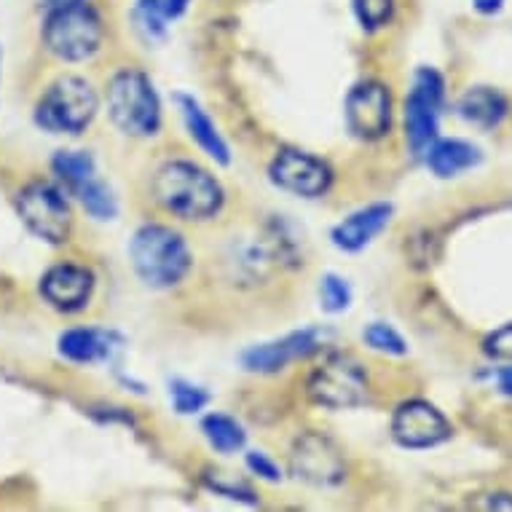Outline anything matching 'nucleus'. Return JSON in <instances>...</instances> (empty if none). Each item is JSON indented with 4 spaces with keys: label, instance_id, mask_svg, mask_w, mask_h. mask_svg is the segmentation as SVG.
Listing matches in <instances>:
<instances>
[{
    "label": "nucleus",
    "instance_id": "nucleus-22",
    "mask_svg": "<svg viewBox=\"0 0 512 512\" xmlns=\"http://www.w3.org/2000/svg\"><path fill=\"white\" fill-rule=\"evenodd\" d=\"M73 194L78 196V202L84 204V210L97 220H110L116 218L118 212V202L113 191H110L108 185L102 183L100 177H92L89 183H84L81 188H76Z\"/></svg>",
    "mask_w": 512,
    "mask_h": 512
},
{
    "label": "nucleus",
    "instance_id": "nucleus-24",
    "mask_svg": "<svg viewBox=\"0 0 512 512\" xmlns=\"http://www.w3.org/2000/svg\"><path fill=\"white\" fill-rule=\"evenodd\" d=\"M362 338H365V344H368L370 349H376V352L381 354H392V357H403V354H408L405 338L400 336L392 325H387V322H373V325H368L365 333H362Z\"/></svg>",
    "mask_w": 512,
    "mask_h": 512
},
{
    "label": "nucleus",
    "instance_id": "nucleus-20",
    "mask_svg": "<svg viewBox=\"0 0 512 512\" xmlns=\"http://www.w3.org/2000/svg\"><path fill=\"white\" fill-rule=\"evenodd\" d=\"M202 432L218 454H236V451H242L244 440H247L242 424L226 413H210L202 421Z\"/></svg>",
    "mask_w": 512,
    "mask_h": 512
},
{
    "label": "nucleus",
    "instance_id": "nucleus-12",
    "mask_svg": "<svg viewBox=\"0 0 512 512\" xmlns=\"http://www.w3.org/2000/svg\"><path fill=\"white\" fill-rule=\"evenodd\" d=\"M451 424L427 400H408L395 411L392 435L403 448H432L451 437Z\"/></svg>",
    "mask_w": 512,
    "mask_h": 512
},
{
    "label": "nucleus",
    "instance_id": "nucleus-21",
    "mask_svg": "<svg viewBox=\"0 0 512 512\" xmlns=\"http://www.w3.org/2000/svg\"><path fill=\"white\" fill-rule=\"evenodd\" d=\"M54 175L68 185L70 191H76L84 183H89L92 177H97V164L86 151H59L51 161Z\"/></svg>",
    "mask_w": 512,
    "mask_h": 512
},
{
    "label": "nucleus",
    "instance_id": "nucleus-8",
    "mask_svg": "<svg viewBox=\"0 0 512 512\" xmlns=\"http://www.w3.org/2000/svg\"><path fill=\"white\" fill-rule=\"evenodd\" d=\"M309 397L311 403L333 408V411L357 408L368 400V376L349 357L330 354L328 360L311 373Z\"/></svg>",
    "mask_w": 512,
    "mask_h": 512
},
{
    "label": "nucleus",
    "instance_id": "nucleus-6",
    "mask_svg": "<svg viewBox=\"0 0 512 512\" xmlns=\"http://www.w3.org/2000/svg\"><path fill=\"white\" fill-rule=\"evenodd\" d=\"M445 100V81L435 68H419L405 97V140L413 156H424L437 140L440 108Z\"/></svg>",
    "mask_w": 512,
    "mask_h": 512
},
{
    "label": "nucleus",
    "instance_id": "nucleus-14",
    "mask_svg": "<svg viewBox=\"0 0 512 512\" xmlns=\"http://www.w3.org/2000/svg\"><path fill=\"white\" fill-rule=\"evenodd\" d=\"M94 293V274L76 263H59L41 279V295L57 311L73 314L89 303Z\"/></svg>",
    "mask_w": 512,
    "mask_h": 512
},
{
    "label": "nucleus",
    "instance_id": "nucleus-17",
    "mask_svg": "<svg viewBox=\"0 0 512 512\" xmlns=\"http://www.w3.org/2000/svg\"><path fill=\"white\" fill-rule=\"evenodd\" d=\"M177 105H180L183 124L185 129H188L191 140H194L210 159H215L218 164H228V161H231V151H228L226 140H223V135L218 132L215 121L207 116V110H204L191 94H177Z\"/></svg>",
    "mask_w": 512,
    "mask_h": 512
},
{
    "label": "nucleus",
    "instance_id": "nucleus-33",
    "mask_svg": "<svg viewBox=\"0 0 512 512\" xmlns=\"http://www.w3.org/2000/svg\"><path fill=\"white\" fill-rule=\"evenodd\" d=\"M188 3H191V0H164V6H167L169 17H180V14L188 9Z\"/></svg>",
    "mask_w": 512,
    "mask_h": 512
},
{
    "label": "nucleus",
    "instance_id": "nucleus-34",
    "mask_svg": "<svg viewBox=\"0 0 512 512\" xmlns=\"http://www.w3.org/2000/svg\"><path fill=\"white\" fill-rule=\"evenodd\" d=\"M0 62H3V57H0Z\"/></svg>",
    "mask_w": 512,
    "mask_h": 512
},
{
    "label": "nucleus",
    "instance_id": "nucleus-16",
    "mask_svg": "<svg viewBox=\"0 0 512 512\" xmlns=\"http://www.w3.org/2000/svg\"><path fill=\"white\" fill-rule=\"evenodd\" d=\"M121 338L113 330L97 328H73L59 336V354L70 362L94 365V362L110 360L118 352Z\"/></svg>",
    "mask_w": 512,
    "mask_h": 512
},
{
    "label": "nucleus",
    "instance_id": "nucleus-1",
    "mask_svg": "<svg viewBox=\"0 0 512 512\" xmlns=\"http://www.w3.org/2000/svg\"><path fill=\"white\" fill-rule=\"evenodd\" d=\"M161 210L180 220H207L223 207V188L194 161H167L156 169L151 183Z\"/></svg>",
    "mask_w": 512,
    "mask_h": 512
},
{
    "label": "nucleus",
    "instance_id": "nucleus-25",
    "mask_svg": "<svg viewBox=\"0 0 512 512\" xmlns=\"http://www.w3.org/2000/svg\"><path fill=\"white\" fill-rule=\"evenodd\" d=\"M135 19L140 30H143L148 38H164L167 33V6H164V0H137L135 6Z\"/></svg>",
    "mask_w": 512,
    "mask_h": 512
},
{
    "label": "nucleus",
    "instance_id": "nucleus-4",
    "mask_svg": "<svg viewBox=\"0 0 512 512\" xmlns=\"http://www.w3.org/2000/svg\"><path fill=\"white\" fill-rule=\"evenodd\" d=\"M113 124L129 137H153L161 126V102L151 78L135 68L118 70L108 84Z\"/></svg>",
    "mask_w": 512,
    "mask_h": 512
},
{
    "label": "nucleus",
    "instance_id": "nucleus-13",
    "mask_svg": "<svg viewBox=\"0 0 512 512\" xmlns=\"http://www.w3.org/2000/svg\"><path fill=\"white\" fill-rule=\"evenodd\" d=\"M319 346H322L319 330L306 328L287 333V336H282L279 341H271V344L252 346L242 360L244 368L252 370V373H277V370L287 368L290 362L319 352Z\"/></svg>",
    "mask_w": 512,
    "mask_h": 512
},
{
    "label": "nucleus",
    "instance_id": "nucleus-10",
    "mask_svg": "<svg viewBox=\"0 0 512 512\" xmlns=\"http://www.w3.org/2000/svg\"><path fill=\"white\" fill-rule=\"evenodd\" d=\"M290 470L295 478L311 486H338L346 478L344 454L330 437L319 432H306L295 440L290 454Z\"/></svg>",
    "mask_w": 512,
    "mask_h": 512
},
{
    "label": "nucleus",
    "instance_id": "nucleus-28",
    "mask_svg": "<svg viewBox=\"0 0 512 512\" xmlns=\"http://www.w3.org/2000/svg\"><path fill=\"white\" fill-rule=\"evenodd\" d=\"M483 352L491 360H512V322L504 328L494 330L491 336L483 341Z\"/></svg>",
    "mask_w": 512,
    "mask_h": 512
},
{
    "label": "nucleus",
    "instance_id": "nucleus-23",
    "mask_svg": "<svg viewBox=\"0 0 512 512\" xmlns=\"http://www.w3.org/2000/svg\"><path fill=\"white\" fill-rule=\"evenodd\" d=\"M169 397H172V408L180 416H194V413H199L204 405L210 403V395L202 387H196L191 381H183V378H177V381L169 384Z\"/></svg>",
    "mask_w": 512,
    "mask_h": 512
},
{
    "label": "nucleus",
    "instance_id": "nucleus-5",
    "mask_svg": "<svg viewBox=\"0 0 512 512\" xmlns=\"http://www.w3.org/2000/svg\"><path fill=\"white\" fill-rule=\"evenodd\" d=\"M100 108V97L89 81L62 76L43 92L35 105V124L54 135H81L92 124Z\"/></svg>",
    "mask_w": 512,
    "mask_h": 512
},
{
    "label": "nucleus",
    "instance_id": "nucleus-2",
    "mask_svg": "<svg viewBox=\"0 0 512 512\" xmlns=\"http://www.w3.org/2000/svg\"><path fill=\"white\" fill-rule=\"evenodd\" d=\"M132 269L148 287L169 290L180 285L191 269V250L175 228L148 223L132 236L129 244Z\"/></svg>",
    "mask_w": 512,
    "mask_h": 512
},
{
    "label": "nucleus",
    "instance_id": "nucleus-31",
    "mask_svg": "<svg viewBox=\"0 0 512 512\" xmlns=\"http://www.w3.org/2000/svg\"><path fill=\"white\" fill-rule=\"evenodd\" d=\"M496 384H499V392L507 397H512V368H502L496 373Z\"/></svg>",
    "mask_w": 512,
    "mask_h": 512
},
{
    "label": "nucleus",
    "instance_id": "nucleus-29",
    "mask_svg": "<svg viewBox=\"0 0 512 512\" xmlns=\"http://www.w3.org/2000/svg\"><path fill=\"white\" fill-rule=\"evenodd\" d=\"M247 467H250L252 475L269 480V483H277V480H282V470H279V464L274 462L271 456L261 454V451H250V454H247Z\"/></svg>",
    "mask_w": 512,
    "mask_h": 512
},
{
    "label": "nucleus",
    "instance_id": "nucleus-30",
    "mask_svg": "<svg viewBox=\"0 0 512 512\" xmlns=\"http://www.w3.org/2000/svg\"><path fill=\"white\" fill-rule=\"evenodd\" d=\"M472 6H475V11H480V14L494 17V14H499V11H502L504 0H472Z\"/></svg>",
    "mask_w": 512,
    "mask_h": 512
},
{
    "label": "nucleus",
    "instance_id": "nucleus-18",
    "mask_svg": "<svg viewBox=\"0 0 512 512\" xmlns=\"http://www.w3.org/2000/svg\"><path fill=\"white\" fill-rule=\"evenodd\" d=\"M459 116L467 121V124L478 126V129H496L507 118V97H504L499 89H491V86H475L470 92L462 94V100L456 105Z\"/></svg>",
    "mask_w": 512,
    "mask_h": 512
},
{
    "label": "nucleus",
    "instance_id": "nucleus-27",
    "mask_svg": "<svg viewBox=\"0 0 512 512\" xmlns=\"http://www.w3.org/2000/svg\"><path fill=\"white\" fill-rule=\"evenodd\" d=\"M319 301H322V309L338 314V311L349 309L352 287L346 285V279H341L338 274H325L322 285H319Z\"/></svg>",
    "mask_w": 512,
    "mask_h": 512
},
{
    "label": "nucleus",
    "instance_id": "nucleus-11",
    "mask_svg": "<svg viewBox=\"0 0 512 512\" xmlns=\"http://www.w3.org/2000/svg\"><path fill=\"white\" fill-rule=\"evenodd\" d=\"M346 124L360 140H381L392 132V94L381 81H362L346 97Z\"/></svg>",
    "mask_w": 512,
    "mask_h": 512
},
{
    "label": "nucleus",
    "instance_id": "nucleus-26",
    "mask_svg": "<svg viewBox=\"0 0 512 512\" xmlns=\"http://www.w3.org/2000/svg\"><path fill=\"white\" fill-rule=\"evenodd\" d=\"M354 14L365 30H381L395 14V0H352Z\"/></svg>",
    "mask_w": 512,
    "mask_h": 512
},
{
    "label": "nucleus",
    "instance_id": "nucleus-7",
    "mask_svg": "<svg viewBox=\"0 0 512 512\" xmlns=\"http://www.w3.org/2000/svg\"><path fill=\"white\" fill-rule=\"evenodd\" d=\"M17 210L22 223L43 242L65 244L70 239L73 212L57 185L43 183V180L25 185L17 196Z\"/></svg>",
    "mask_w": 512,
    "mask_h": 512
},
{
    "label": "nucleus",
    "instance_id": "nucleus-19",
    "mask_svg": "<svg viewBox=\"0 0 512 512\" xmlns=\"http://www.w3.org/2000/svg\"><path fill=\"white\" fill-rule=\"evenodd\" d=\"M424 156H427V167L432 169V175L443 177V180L475 169L483 159L478 145L467 143V140H435Z\"/></svg>",
    "mask_w": 512,
    "mask_h": 512
},
{
    "label": "nucleus",
    "instance_id": "nucleus-32",
    "mask_svg": "<svg viewBox=\"0 0 512 512\" xmlns=\"http://www.w3.org/2000/svg\"><path fill=\"white\" fill-rule=\"evenodd\" d=\"M491 510H512V496L510 494H491L488 499Z\"/></svg>",
    "mask_w": 512,
    "mask_h": 512
},
{
    "label": "nucleus",
    "instance_id": "nucleus-9",
    "mask_svg": "<svg viewBox=\"0 0 512 512\" xmlns=\"http://www.w3.org/2000/svg\"><path fill=\"white\" fill-rule=\"evenodd\" d=\"M269 175L282 191L303 196V199H317V196L328 194L333 185V172L328 164L311 153L298 151V148H282L271 161Z\"/></svg>",
    "mask_w": 512,
    "mask_h": 512
},
{
    "label": "nucleus",
    "instance_id": "nucleus-15",
    "mask_svg": "<svg viewBox=\"0 0 512 512\" xmlns=\"http://www.w3.org/2000/svg\"><path fill=\"white\" fill-rule=\"evenodd\" d=\"M389 220H392V204H368V207H362V210L352 212L349 218L341 220V223L333 228L330 239H333V244H336L338 250L360 252L389 226Z\"/></svg>",
    "mask_w": 512,
    "mask_h": 512
},
{
    "label": "nucleus",
    "instance_id": "nucleus-3",
    "mask_svg": "<svg viewBox=\"0 0 512 512\" xmlns=\"http://www.w3.org/2000/svg\"><path fill=\"white\" fill-rule=\"evenodd\" d=\"M105 38V27L89 0H59L51 3L43 22V43L54 57L65 62H84L94 57Z\"/></svg>",
    "mask_w": 512,
    "mask_h": 512
}]
</instances>
